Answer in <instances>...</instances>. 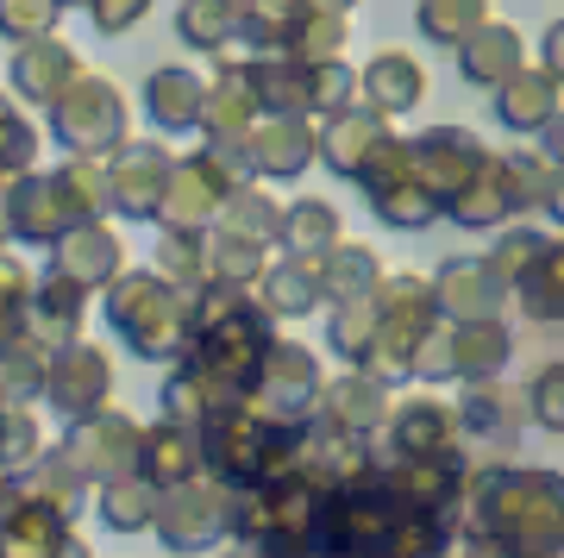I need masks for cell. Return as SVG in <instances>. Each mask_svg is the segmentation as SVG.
I'll return each mask as SVG.
<instances>
[{
	"label": "cell",
	"instance_id": "cell-1",
	"mask_svg": "<svg viewBox=\"0 0 564 558\" xmlns=\"http://www.w3.org/2000/svg\"><path fill=\"white\" fill-rule=\"evenodd\" d=\"M477 546L489 558L564 552V477L558 471H470Z\"/></svg>",
	"mask_w": 564,
	"mask_h": 558
},
{
	"label": "cell",
	"instance_id": "cell-2",
	"mask_svg": "<svg viewBox=\"0 0 564 558\" xmlns=\"http://www.w3.org/2000/svg\"><path fill=\"white\" fill-rule=\"evenodd\" d=\"M101 296H107V326L139 358L176 364L188 352V296L170 277H158V270H120Z\"/></svg>",
	"mask_w": 564,
	"mask_h": 558
},
{
	"label": "cell",
	"instance_id": "cell-3",
	"mask_svg": "<svg viewBox=\"0 0 564 558\" xmlns=\"http://www.w3.org/2000/svg\"><path fill=\"white\" fill-rule=\"evenodd\" d=\"M44 126H51V139H57L69 158H113V151L132 139V107H126V95L101 76V69H82V76L44 107Z\"/></svg>",
	"mask_w": 564,
	"mask_h": 558
},
{
	"label": "cell",
	"instance_id": "cell-4",
	"mask_svg": "<svg viewBox=\"0 0 564 558\" xmlns=\"http://www.w3.org/2000/svg\"><path fill=\"white\" fill-rule=\"evenodd\" d=\"M226 496H232V490H226L220 477L195 471L188 483H176V490H163V496H158V521H151V534H158L176 558L207 552V546H220V539H226Z\"/></svg>",
	"mask_w": 564,
	"mask_h": 558
},
{
	"label": "cell",
	"instance_id": "cell-5",
	"mask_svg": "<svg viewBox=\"0 0 564 558\" xmlns=\"http://www.w3.org/2000/svg\"><path fill=\"white\" fill-rule=\"evenodd\" d=\"M44 401H51V415H63L69 427L88 415H101L107 401H113V364H107L101 345L88 340H69L51 352V364H44Z\"/></svg>",
	"mask_w": 564,
	"mask_h": 558
},
{
	"label": "cell",
	"instance_id": "cell-6",
	"mask_svg": "<svg viewBox=\"0 0 564 558\" xmlns=\"http://www.w3.org/2000/svg\"><path fill=\"white\" fill-rule=\"evenodd\" d=\"M107 163V201L120 219H151L158 226V207H163V189L176 176V151L163 139H126Z\"/></svg>",
	"mask_w": 564,
	"mask_h": 558
},
{
	"label": "cell",
	"instance_id": "cell-7",
	"mask_svg": "<svg viewBox=\"0 0 564 558\" xmlns=\"http://www.w3.org/2000/svg\"><path fill=\"white\" fill-rule=\"evenodd\" d=\"M251 401H258L270 420H282V427L314 420V408H321V364H314V352L295 345V340H270V352H263V364H258Z\"/></svg>",
	"mask_w": 564,
	"mask_h": 558
},
{
	"label": "cell",
	"instance_id": "cell-8",
	"mask_svg": "<svg viewBox=\"0 0 564 558\" xmlns=\"http://www.w3.org/2000/svg\"><path fill=\"white\" fill-rule=\"evenodd\" d=\"M389 420V459L395 464H464V427L458 408H445L433 396H408Z\"/></svg>",
	"mask_w": 564,
	"mask_h": 558
},
{
	"label": "cell",
	"instance_id": "cell-9",
	"mask_svg": "<svg viewBox=\"0 0 564 558\" xmlns=\"http://www.w3.org/2000/svg\"><path fill=\"white\" fill-rule=\"evenodd\" d=\"M139 433H144L139 420L120 415V408L107 401L101 415L76 420L57 446H63V459L76 464L88 483H107V477H120V471H139Z\"/></svg>",
	"mask_w": 564,
	"mask_h": 558
},
{
	"label": "cell",
	"instance_id": "cell-10",
	"mask_svg": "<svg viewBox=\"0 0 564 558\" xmlns=\"http://www.w3.org/2000/svg\"><path fill=\"white\" fill-rule=\"evenodd\" d=\"M7 219H13V239L44 245V251H51V245H57L63 233L88 226V219L76 214L69 189L57 182V170H32V176L13 182V189H7Z\"/></svg>",
	"mask_w": 564,
	"mask_h": 558
},
{
	"label": "cell",
	"instance_id": "cell-11",
	"mask_svg": "<svg viewBox=\"0 0 564 558\" xmlns=\"http://www.w3.org/2000/svg\"><path fill=\"white\" fill-rule=\"evenodd\" d=\"M51 270L69 277L82 296H95V289H107V282L126 270V245L107 219H88V226H76V233H63V239L51 245Z\"/></svg>",
	"mask_w": 564,
	"mask_h": 558
},
{
	"label": "cell",
	"instance_id": "cell-12",
	"mask_svg": "<svg viewBox=\"0 0 564 558\" xmlns=\"http://www.w3.org/2000/svg\"><path fill=\"white\" fill-rule=\"evenodd\" d=\"M321 158V132L307 120H258L245 132V163L258 182H295Z\"/></svg>",
	"mask_w": 564,
	"mask_h": 558
},
{
	"label": "cell",
	"instance_id": "cell-13",
	"mask_svg": "<svg viewBox=\"0 0 564 558\" xmlns=\"http://www.w3.org/2000/svg\"><path fill=\"white\" fill-rule=\"evenodd\" d=\"M63 539H69V515L25 496L20 477H13V496L0 508V558H57Z\"/></svg>",
	"mask_w": 564,
	"mask_h": 558
},
{
	"label": "cell",
	"instance_id": "cell-14",
	"mask_svg": "<svg viewBox=\"0 0 564 558\" xmlns=\"http://www.w3.org/2000/svg\"><path fill=\"white\" fill-rule=\"evenodd\" d=\"M321 264L326 258H270L263 264V277L251 282V301H258L270 320H302V314H314L326 301V277H321Z\"/></svg>",
	"mask_w": 564,
	"mask_h": 558
},
{
	"label": "cell",
	"instance_id": "cell-15",
	"mask_svg": "<svg viewBox=\"0 0 564 558\" xmlns=\"http://www.w3.org/2000/svg\"><path fill=\"white\" fill-rule=\"evenodd\" d=\"M7 76H13V95H25V100H39V107H51V100H57L63 88L82 76V57H76V44H69V39L44 32V39H25L20 51H13Z\"/></svg>",
	"mask_w": 564,
	"mask_h": 558
},
{
	"label": "cell",
	"instance_id": "cell-16",
	"mask_svg": "<svg viewBox=\"0 0 564 558\" xmlns=\"http://www.w3.org/2000/svg\"><path fill=\"white\" fill-rule=\"evenodd\" d=\"M25 320H32V340H39L44 352H57V345L82 340V320H88V296H82V289H76L69 277H57V270H44V277L32 282Z\"/></svg>",
	"mask_w": 564,
	"mask_h": 558
},
{
	"label": "cell",
	"instance_id": "cell-17",
	"mask_svg": "<svg viewBox=\"0 0 564 558\" xmlns=\"http://www.w3.org/2000/svg\"><path fill=\"white\" fill-rule=\"evenodd\" d=\"M202 114H207V76L195 69H151L144 82V120L158 132H202Z\"/></svg>",
	"mask_w": 564,
	"mask_h": 558
},
{
	"label": "cell",
	"instance_id": "cell-18",
	"mask_svg": "<svg viewBox=\"0 0 564 558\" xmlns=\"http://www.w3.org/2000/svg\"><path fill=\"white\" fill-rule=\"evenodd\" d=\"M502 296L508 289L489 277L484 258H452L440 270V282H433V308H440V320H496Z\"/></svg>",
	"mask_w": 564,
	"mask_h": 558
},
{
	"label": "cell",
	"instance_id": "cell-19",
	"mask_svg": "<svg viewBox=\"0 0 564 558\" xmlns=\"http://www.w3.org/2000/svg\"><path fill=\"white\" fill-rule=\"evenodd\" d=\"M389 139V120L377 114V107H345V114H333V120L321 126V158L339 170V176L358 182L364 176V163L377 158V144Z\"/></svg>",
	"mask_w": 564,
	"mask_h": 558
},
{
	"label": "cell",
	"instance_id": "cell-20",
	"mask_svg": "<svg viewBox=\"0 0 564 558\" xmlns=\"http://www.w3.org/2000/svg\"><path fill=\"white\" fill-rule=\"evenodd\" d=\"M426 95V69L408 51H377V57L364 63L358 76V100L364 107H377L383 120H395V114H408V107H421Z\"/></svg>",
	"mask_w": 564,
	"mask_h": 558
},
{
	"label": "cell",
	"instance_id": "cell-21",
	"mask_svg": "<svg viewBox=\"0 0 564 558\" xmlns=\"http://www.w3.org/2000/svg\"><path fill=\"white\" fill-rule=\"evenodd\" d=\"M202 471V439L195 427H176V420H158L139 433V477L158 483V490H176Z\"/></svg>",
	"mask_w": 564,
	"mask_h": 558
},
{
	"label": "cell",
	"instance_id": "cell-22",
	"mask_svg": "<svg viewBox=\"0 0 564 558\" xmlns=\"http://www.w3.org/2000/svg\"><path fill=\"white\" fill-rule=\"evenodd\" d=\"M458 69H464V82H477V88H502L508 76H521V69H527L521 32L502 25V20L477 25V32L458 44Z\"/></svg>",
	"mask_w": 564,
	"mask_h": 558
},
{
	"label": "cell",
	"instance_id": "cell-23",
	"mask_svg": "<svg viewBox=\"0 0 564 558\" xmlns=\"http://www.w3.org/2000/svg\"><path fill=\"white\" fill-rule=\"evenodd\" d=\"M558 107H564L558 76H552V69H533V63L496 88V120H502L508 132H545Z\"/></svg>",
	"mask_w": 564,
	"mask_h": 558
},
{
	"label": "cell",
	"instance_id": "cell-24",
	"mask_svg": "<svg viewBox=\"0 0 564 558\" xmlns=\"http://www.w3.org/2000/svg\"><path fill=\"white\" fill-rule=\"evenodd\" d=\"M445 214L464 219V226H502L508 214H521V207H514V189H508L502 158H484V163H477V176H470L458 195L445 201Z\"/></svg>",
	"mask_w": 564,
	"mask_h": 558
},
{
	"label": "cell",
	"instance_id": "cell-25",
	"mask_svg": "<svg viewBox=\"0 0 564 558\" xmlns=\"http://www.w3.org/2000/svg\"><path fill=\"white\" fill-rule=\"evenodd\" d=\"M326 401V420L339 427V433H377L389 415V396H383V383L370 377V371H351V377H339L333 389H321Z\"/></svg>",
	"mask_w": 564,
	"mask_h": 558
},
{
	"label": "cell",
	"instance_id": "cell-26",
	"mask_svg": "<svg viewBox=\"0 0 564 558\" xmlns=\"http://www.w3.org/2000/svg\"><path fill=\"white\" fill-rule=\"evenodd\" d=\"M339 233H345L339 207L321 201V195H302V201L282 207V245H289L295 258H326V251L339 245Z\"/></svg>",
	"mask_w": 564,
	"mask_h": 558
},
{
	"label": "cell",
	"instance_id": "cell-27",
	"mask_svg": "<svg viewBox=\"0 0 564 558\" xmlns=\"http://www.w3.org/2000/svg\"><path fill=\"white\" fill-rule=\"evenodd\" d=\"M158 496H163L158 483H144L139 471H120V477L101 483V502L95 508H101V521L113 534H144L158 521Z\"/></svg>",
	"mask_w": 564,
	"mask_h": 558
},
{
	"label": "cell",
	"instance_id": "cell-28",
	"mask_svg": "<svg viewBox=\"0 0 564 558\" xmlns=\"http://www.w3.org/2000/svg\"><path fill=\"white\" fill-rule=\"evenodd\" d=\"M176 39L188 44V51L220 57V51H232V39H239V7H232V0H182Z\"/></svg>",
	"mask_w": 564,
	"mask_h": 558
},
{
	"label": "cell",
	"instance_id": "cell-29",
	"mask_svg": "<svg viewBox=\"0 0 564 558\" xmlns=\"http://www.w3.org/2000/svg\"><path fill=\"white\" fill-rule=\"evenodd\" d=\"M263 264H270V245L263 239H245V233H232V226H207V270H214V282H239V289H251V282L263 277Z\"/></svg>",
	"mask_w": 564,
	"mask_h": 558
},
{
	"label": "cell",
	"instance_id": "cell-30",
	"mask_svg": "<svg viewBox=\"0 0 564 558\" xmlns=\"http://www.w3.org/2000/svg\"><path fill=\"white\" fill-rule=\"evenodd\" d=\"M458 427L464 433H496L508 446V439L521 433V401L508 396L502 383L489 377V383H470V389H464V401H458Z\"/></svg>",
	"mask_w": 564,
	"mask_h": 558
},
{
	"label": "cell",
	"instance_id": "cell-31",
	"mask_svg": "<svg viewBox=\"0 0 564 558\" xmlns=\"http://www.w3.org/2000/svg\"><path fill=\"white\" fill-rule=\"evenodd\" d=\"M508 296H521L533 320H564V245H540V258L527 264Z\"/></svg>",
	"mask_w": 564,
	"mask_h": 558
},
{
	"label": "cell",
	"instance_id": "cell-32",
	"mask_svg": "<svg viewBox=\"0 0 564 558\" xmlns=\"http://www.w3.org/2000/svg\"><path fill=\"white\" fill-rule=\"evenodd\" d=\"M158 277H170L182 296H195L202 282H214L207 270V233H158Z\"/></svg>",
	"mask_w": 564,
	"mask_h": 558
},
{
	"label": "cell",
	"instance_id": "cell-33",
	"mask_svg": "<svg viewBox=\"0 0 564 558\" xmlns=\"http://www.w3.org/2000/svg\"><path fill=\"white\" fill-rule=\"evenodd\" d=\"M321 277H326V296L333 301H351V296H370L377 282H383V264H377V251L370 245H333L321 264Z\"/></svg>",
	"mask_w": 564,
	"mask_h": 558
},
{
	"label": "cell",
	"instance_id": "cell-34",
	"mask_svg": "<svg viewBox=\"0 0 564 558\" xmlns=\"http://www.w3.org/2000/svg\"><path fill=\"white\" fill-rule=\"evenodd\" d=\"M44 364H51V352H44L32 333H25L20 345H0V408H25V401L39 396Z\"/></svg>",
	"mask_w": 564,
	"mask_h": 558
},
{
	"label": "cell",
	"instance_id": "cell-35",
	"mask_svg": "<svg viewBox=\"0 0 564 558\" xmlns=\"http://www.w3.org/2000/svg\"><path fill=\"white\" fill-rule=\"evenodd\" d=\"M39 170V126L0 95V182H20Z\"/></svg>",
	"mask_w": 564,
	"mask_h": 558
},
{
	"label": "cell",
	"instance_id": "cell-36",
	"mask_svg": "<svg viewBox=\"0 0 564 558\" xmlns=\"http://www.w3.org/2000/svg\"><path fill=\"white\" fill-rule=\"evenodd\" d=\"M477 25H489V0H421V32L458 51Z\"/></svg>",
	"mask_w": 564,
	"mask_h": 558
},
{
	"label": "cell",
	"instance_id": "cell-37",
	"mask_svg": "<svg viewBox=\"0 0 564 558\" xmlns=\"http://www.w3.org/2000/svg\"><path fill=\"white\" fill-rule=\"evenodd\" d=\"M220 226H232V233H245V239H263V245H276L282 239V207L270 195H263L258 182H245L239 195L220 207Z\"/></svg>",
	"mask_w": 564,
	"mask_h": 558
},
{
	"label": "cell",
	"instance_id": "cell-38",
	"mask_svg": "<svg viewBox=\"0 0 564 558\" xmlns=\"http://www.w3.org/2000/svg\"><path fill=\"white\" fill-rule=\"evenodd\" d=\"M39 452H44L39 415H32V408H0V471H7V477H20Z\"/></svg>",
	"mask_w": 564,
	"mask_h": 558
},
{
	"label": "cell",
	"instance_id": "cell-39",
	"mask_svg": "<svg viewBox=\"0 0 564 558\" xmlns=\"http://www.w3.org/2000/svg\"><path fill=\"white\" fill-rule=\"evenodd\" d=\"M63 13H69L63 0H0V39H44V32H57Z\"/></svg>",
	"mask_w": 564,
	"mask_h": 558
},
{
	"label": "cell",
	"instance_id": "cell-40",
	"mask_svg": "<svg viewBox=\"0 0 564 558\" xmlns=\"http://www.w3.org/2000/svg\"><path fill=\"white\" fill-rule=\"evenodd\" d=\"M527 408L545 433H564V364H545L533 371V389H527Z\"/></svg>",
	"mask_w": 564,
	"mask_h": 558
},
{
	"label": "cell",
	"instance_id": "cell-41",
	"mask_svg": "<svg viewBox=\"0 0 564 558\" xmlns=\"http://www.w3.org/2000/svg\"><path fill=\"white\" fill-rule=\"evenodd\" d=\"M82 7H88V25H95L101 39H126V32L151 13V0H82Z\"/></svg>",
	"mask_w": 564,
	"mask_h": 558
},
{
	"label": "cell",
	"instance_id": "cell-42",
	"mask_svg": "<svg viewBox=\"0 0 564 558\" xmlns=\"http://www.w3.org/2000/svg\"><path fill=\"white\" fill-rule=\"evenodd\" d=\"M540 139H545V158H552V163H564V107L552 114V126H545Z\"/></svg>",
	"mask_w": 564,
	"mask_h": 558
},
{
	"label": "cell",
	"instance_id": "cell-43",
	"mask_svg": "<svg viewBox=\"0 0 564 558\" xmlns=\"http://www.w3.org/2000/svg\"><path fill=\"white\" fill-rule=\"evenodd\" d=\"M545 69H552L558 88H564V25H552V39H545Z\"/></svg>",
	"mask_w": 564,
	"mask_h": 558
},
{
	"label": "cell",
	"instance_id": "cell-44",
	"mask_svg": "<svg viewBox=\"0 0 564 558\" xmlns=\"http://www.w3.org/2000/svg\"><path fill=\"white\" fill-rule=\"evenodd\" d=\"M7 189H13V182H0V245L13 239V219H7Z\"/></svg>",
	"mask_w": 564,
	"mask_h": 558
},
{
	"label": "cell",
	"instance_id": "cell-45",
	"mask_svg": "<svg viewBox=\"0 0 564 558\" xmlns=\"http://www.w3.org/2000/svg\"><path fill=\"white\" fill-rule=\"evenodd\" d=\"M307 7H321V13H351L358 0H307Z\"/></svg>",
	"mask_w": 564,
	"mask_h": 558
},
{
	"label": "cell",
	"instance_id": "cell-46",
	"mask_svg": "<svg viewBox=\"0 0 564 558\" xmlns=\"http://www.w3.org/2000/svg\"><path fill=\"white\" fill-rule=\"evenodd\" d=\"M57 558H88V546H82V539L69 534V539H63V552H57Z\"/></svg>",
	"mask_w": 564,
	"mask_h": 558
},
{
	"label": "cell",
	"instance_id": "cell-47",
	"mask_svg": "<svg viewBox=\"0 0 564 558\" xmlns=\"http://www.w3.org/2000/svg\"><path fill=\"white\" fill-rule=\"evenodd\" d=\"M226 558H263V552H258V546H232Z\"/></svg>",
	"mask_w": 564,
	"mask_h": 558
},
{
	"label": "cell",
	"instance_id": "cell-48",
	"mask_svg": "<svg viewBox=\"0 0 564 558\" xmlns=\"http://www.w3.org/2000/svg\"><path fill=\"white\" fill-rule=\"evenodd\" d=\"M7 496H13V477H7V471H0V508H7Z\"/></svg>",
	"mask_w": 564,
	"mask_h": 558
},
{
	"label": "cell",
	"instance_id": "cell-49",
	"mask_svg": "<svg viewBox=\"0 0 564 558\" xmlns=\"http://www.w3.org/2000/svg\"><path fill=\"white\" fill-rule=\"evenodd\" d=\"M63 7H82V0H63Z\"/></svg>",
	"mask_w": 564,
	"mask_h": 558
},
{
	"label": "cell",
	"instance_id": "cell-50",
	"mask_svg": "<svg viewBox=\"0 0 564 558\" xmlns=\"http://www.w3.org/2000/svg\"><path fill=\"white\" fill-rule=\"evenodd\" d=\"M552 558H564V552H552Z\"/></svg>",
	"mask_w": 564,
	"mask_h": 558
}]
</instances>
